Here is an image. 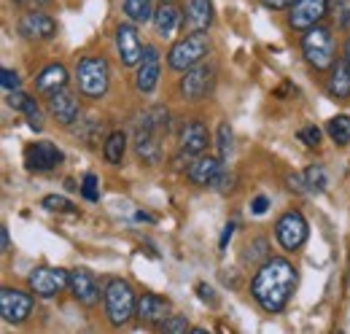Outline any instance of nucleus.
<instances>
[{"instance_id": "nucleus-42", "label": "nucleus", "mask_w": 350, "mask_h": 334, "mask_svg": "<svg viewBox=\"0 0 350 334\" xmlns=\"http://www.w3.org/2000/svg\"><path fill=\"white\" fill-rule=\"evenodd\" d=\"M267 8H272V11H283V8H291V3L294 0H262Z\"/></svg>"}, {"instance_id": "nucleus-43", "label": "nucleus", "mask_w": 350, "mask_h": 334, "mask_svg": "<svg viewBox=\"0 0 350 334\" xmlns=\"http://www.w3.org/2000/svg\"><path fill=\"white\" fill-rule=\"evenodd\" d=\"M0 240H3V253L11 250V240H8V229H5V227L0 229Z\"/></svg>"}, {"instance_id": "nucleus-21", "label": "nucleus", "mask_w": 350, "mask_h": 334, "mask_svg": "<svg viewBox=\"0 0 350 334\" xmlns=\"http://www.w3.org/2000/svg\"><path fill=\"white\" fill-rule=\"evenodd\" d=\"M167 313H170V302L157 294H143V299L137 302V318L146 324H159L167 318Z\"/></svg>"}, {"instance_id": "nucleus-40", "label": "nucleus", "mask_w": 350, "mask_h": 334, "mask_svg": "<svg viewBox=\"0 0 350 334\" xmlns=\"http://www.w3.org/2000/svg\"><path fill=\"white\" fill-rule=\"evenodd\" d=\"M197 294H200V299H202V302H208V305H216V302H219V299L213 296V289H211V286H205V283H200V286H197Z\"/></svg>"}, {"instance_id": "nucleus-26", "label": "nucleus", "mask_w": 350, "mask_h": 334, "mask_svg": "<svg viewBox=\"0 0 350 334\" xmlns=\"http://www.w3.org/2000/svg\"><path fill=\"white\" fill-rule=\"evenodd\" d=\"M124 16L135 25H143V22L154 19L151 0H124Z\"/></svg>"}, {"instance_id": "nucleus-30", "label": "nucleus", "mask_w": 350, "mask_h": 334, "mask_svg": "<svg viewBox=\"0 0 350 334\" xmlns=\"http://www.w3.org/2000/svg\"><path fill=\"white\" fill-rule=\"evenodd\" d=\"M157 329H159V332H167V334L191 332V329H189V321H186L183 316H167L165 321H159V324H157Z\"/></svg>"}, {"instance_id": "nucleus-19", "label": "nucleus", "mask_w": 350, "mask_h": 334, "mask_svg": "<svg viewBox=\"0 0 350 334\" xmlns=\"http://www.w3.org/2000/svg\"><path fill=\"white\" fill-rule=\"evenodd\" d=\"M154 27H157V36L162 38H173V33L178 30V25H183V11L175 5L173 0H162V5L154 11Z\"/></svg>"}, {"instance_id": "nucleus-7", "label": "nucleus", "mask_w": 350, "mask_h": 334, "mask_svg": "<svg viewBox=\"0 0 350 334\" xmlns=\"http://www.w3.org/2000/svg\"><path fill=\"white\" fill-rule=\"evenodd\" d=\"M275 237H278V243H280L286 250L302 248L307 240L305 216H302L299 210H288V213H283V216L278 218V224H275Z\"/></svg>"}, {"instance_id": "nucleus-33", "label": "nucleus", "mask_w": 350, "mask_h": 334, "mask_svg": "<svg viewBox=\"0 0 350 334\" xmlns=\"http://www.w3.org/2000/svg\"><path fill=\"white\" fill-rule=\"evenodd\" d=\"M219 157L221 159H226L229 154H232V127L226 125V122H221L219 125Z\"/></svg>"}, {"instance_id": "nucleus-45", "label": "nucleus", "mask_w": 350, "mask_h": 334, "mask_svg": "<svg viewBox=\"0 0 350 334\" xmlns=\"http://www.w3.org/2000/svg\"><path fill=\"white\" fill-rule=\"evenodd\" d=\"M345 62H348V68H350V38H348V43H345V57H342Z\"/></svg>"}, {"instance_id": "nucleus-24", "label": "nucleus", "mask_w": 350, "mask_h": 334, "mask_svg": "<svg viewBox=\"0 0 350 334\" xmlns=\"http://www.w3.org/2000/svg\"><path fill=\"white\" fill-rule=\"evenodd\" d=\"M38 92H44V94H54V92H59V89H65L68 86V70L62 68V65H49L44 68L41 73H38Z\"/></svg>"}, {"instance_id": "nucleus-6", "label": "nucleus", "mask_w": 350, "mask_h": 334, "mask_svg": "<svg viewBox=\"0 0 350 334\" xmlns=\"http://www.w3.org/2000/svg\"><path fill=\"white\" fill-rule=\"evenodd\" d=\"M76 84L79 92L87 97H103L111 84V68L105 57H84L76 68Z\"/></svg>"}, {"instance_id": "nucleus-41", "label": "nucleus", "mask_w": 350, "mask_h": 334, "mask_svg": "<svg viewBox=\"0 0 350 334\" xmlns=\"http://www.w3.org/2000/svg\"><path fill=\"white\" fill-rule=\"evenodd\" d=\"M232 235H234V224L229 221L226 227H224V232H221V250H226V246H229V240H232Z\"/></svg>"}, {"instance_id": "nucleus-5", "label": "nucleus", "mask_w": 350, "mask_h": 334, "mask_svg": "<svg viewBox=\"0 0 350 334\" xmlns=\"http://www.w3.org/2000/svg\"><path fill=\"white\" fill-rule=\"evenodd\" d=\"M208 51H211V38H208L205 33H191V36H186V38H180L178 43L170 46V51H167V65H170L173 70L186 73L189 68L200 65V62L208 57Z\"/></svg>"}, {"instance_id": "nucleus-4", "label": "nucleus", "mask_w": 350, "mask_h": 334, "mask_svg": "<svg viewBox=\"0 0 350 334\" xmlns=\"http://www.w3.org/2000/svg\"><path fill=\"white\" fill-rule=\"evenodd\" d=\"M302 54H305V60L315 70H329L337 62L332 30L329 27H321V25L305 30V36H302Z\"/></svg>"}, {"instance_id": "nucleus-23", "label": "nucleus", "mask_w": 350, "mask_h": 334, "mask_svg": "<svg viewBox=\"0 0 350 334\" xmlns=\"http://www.w3.org/2000/svg\"><path fill=\"white\" fill-rule=\"evenodd\" d=\"M326 89H329V94L337 97V100H348L350 97V68L345 60H340V62L332 65V76H329Z\"/></svg>"}, {"instance_id": "nucleus-8", "label": "nucleus", "mask_w": 350, "mask_h": 334, "mask_svg": "<svg viewBox=\"0 0 350 334\" xmlns=\"http://www.w3.org/2000/svg\"><path fill=\"white\" fill-rule=\"evenodd\" d=\"M30 283V292L36 296H44V299H51L62 292L65 286H70V272L59 270V267H38L30 272L27 278Z\"/></svg>"}, {"instance_id": "nucleus-12", "label": "nucleus", "mask_w": 350, "mask_h": 334, "mask_svg": "<svg viewBox=\"0 0 350 334\" xmlns=\"http://www.w3.org/2000/svg\"><path fill=\"white\" fill-rule=\"evenodd\" d=\"M116 51H119V60H122L124 68L140 65L146 46L140 43V36L135 30V22H124V25L116 27Z\"/></svg>"}, {"instance_id": "nucleus-31", "label": "nucleus", "mask_w": 350, "mask_h": 334, "mask_svg": "<svg viewBox=\"0 0 350 334\" xmlns=\"http://www.w3.org/2000/svg\"><path fill=\"white\" fill-rule=\"evenodd\" d=\"M41 208L51 210V213H73V210H76V205H73L70 200L59 197V194H49V197H44Z\"/></svg>"}, {"instance_id": "nucleus-27", "label": "nucleus", "mask_w": 350, "mask_h": 334, "mask_svg": "<svg viewBox=\"0 0 350 334\" xmlns=\"http://www.w3.org/2000/svg\"><path fill=\"white\" fill-rule=\"evenodd\" d=\"M269 259V243L264 237H254L245 243V250H243V261L245 264H259V261H267Z\"/></svg>"}, {"instance_id": "nucleus-25", "label": "nucleus", "mask_w": 350, "mask_h": 334, "mask_svg": "<svg viewBox=\"0 0 350 334\" xmlns=\"http://www.w3.org/2000/svg\"><path fill=\"white\" fill-rule=\"evenodd\" d=\"M103 154L111 165H122L124 162V154H127V135L124 132H111L103 143Z\"/></svg>"}, {"instance_id": "nucleus-39", "label": "nucleus", "mask_w": 350, "mask_h": 334, "mask_svg": "<svg viewBox=\"0 0 350 334\" xmlns=\"http://www.w3.org/2000/svg\"><path fill=\"white\" fill-rule=\"evenodd\" d=\"M267 208H269V200H267L264 194H259V197L251 203V213H256V216H264V213H267Z\"/></svg>"}, {"instance_id": "nucleus-10", "label": "nucleus", "mask_w": 350, "mask_h": 334, "mask_svg": "<svg viewBox=\"0 0 350 334\" xmlns=\"http://www.w3.org/2000/svg\"><path fill=\"white\" fill-rule=\"evenodd\" d=\"M329 14V0H294L288 8V25L294 30H310Z\"/></svg>"}, {"instance_id": "nucleus-15", "label": "nucleus", "mask_w": 350, "mask_h": 334, "mask_svg": "<svg viewBox=\"0 0 350 334\" xmlns=\"http://www.w3.org/2000/svg\"><path fill=\"white\" fill-rule=\"evenodd\" d=\"M16 30H19V36H25V38H30V41H49V38L57 36V22H54L49 14H44V11L33 8L30 14H25V16L19 19Z\"/></svg>"}, {"instance_id": "nucleus-34", "label": "nucleus", "mask_w": 350, "mask_h": 334, "mask_svg": "<svg viewBox=\"0 0 350 334\" xmlns=\"http://www.w3.org/2000/svg\"><path fill=\"white\" fill-rule=\"evenodd\" d=\"M81 194L87 197L89 203H97L100 200V192H97V175L94 172H87L84 181H81Z\"/></svg>"}, {"instance_id": "nucleus-20", "label": "nucleus", "mask_w": 350, "mask_h": 334, "mask_svg": "<svg viewBox=\"0 0 350 334\" xmlns=\"http://www.w3.org/2000/svg\"><path fill=\"white\" fill-rule=\"evenodd\" d=\"M208 149V127L202 122H189L180 129V151L186 157H200Z\"/></svg>"}, {"instance_id": "nucleus-36", "label": "nucleus", "mask_w": 350, "mask_h": 334, "mask_svg": "<svg viewBox=\"0 0 350 334\" xmlns=\"http://www.w3.org/2000/svg\"><path fill=\"white\" fill-rule=\"evenodd\" d=\"M299 140L305 143V146H318L321 143V129L315 125H307L299 129Z\"/></svg>"}, {"instance_id": "nucleus-35", "label": "nucleus", "mask_w": 350, "mask_h": 334, "mask_svg": "<svg viewBox=\"0 0 350 334\" xmlns=\"http://www.w3.org/2000/svg\"><path fill=\"white\" fill-rule=\"evenodd\" d=\"M334 16L340 27H350V0H337L334 3Z\"/></svg>"}, {"instance_id": "nucleus-44", "label": "nucleus", "mask_w": 350, "mask_h": 334, "mask_svg": "<svg viewBox=\"0 0 350 334\" xmlns=\"http://www.w3.org/2000/svg\"><path fill=\"white\" fill-rule=\"evenodd\" d=\"M25 3H27L30 8H41V5H49L51 0H25Z\"/></svg>"}, {"instance_id": "nucleus-38", "label": "nucleus", "mask_w": 350, "mask_h": 334, "mask_svg": "<svg viewBox=\"0 0 350 334\" xmlns=\"http://www.w3.org/2000/svg\"><path fill=\"white\" fill-rule=\"evenodd\" d=\"M25 103H27V94H25V92H19V89L8 92V105H11V108L22 111V108H25Z\"/></svg>"}, {"instance_id": "nucleus-9", "label": "nucleus", "mask_w": 350, "mask_h": 334, "mask_svg": "<svg viewBox=\"0 0 350 334\" xmlns=\"http://www.w3.org/2000/svg\"><path fill=\"white\" fill-rule=\"evenodd\" d=\"M0 313H3V321H8V324L27 321L30 313H33V294L5 286L0 292Z\"/></svg>"}, {"instance_id": "nucleus-28", "label": "nucleus", "mask_w": 350, "mask_h": 334, "mask_svg": "<svg viewBox=\"0 0 350 334\" xmlns=\"http://www.w3.org/2000/svg\"><path fill=\"white\" fill-rule=\"evenodd\" d=\"M329 138L337 143V146H345L350 143V116H334L329 125H326Z\"/></svg>"}, {"instance_id": "nucleus-13", "label": "nucleus", "mask_w": 350, "mask_h": 334, "mask_svg": "<svg viewBox=\"0 0 350 334\" xmlns=\"http://www.w3.org/2000/svg\"><path fill=\"white\" fill-rule=\"evenodd\" d=\"M213 65H194V68H189L186 73H183V79H180V94H183V100H191V103H197V100H202L205 94H208V89H211V84H213Z\"/></svg>"}, {"instance_id": "nucleus-29", "label": "nucleus", "mask_w": 350, "mask_h": 334, "mask_svg": "<svg viewBox=\"0 0 350 334\" xmlns=\"http://www.w3.org/2000/svg\"><path fill=\"white\" fill-rule=\"evenodd\" d=\"M305 186L307 192H312V194H321L326 186H329V178H326V170L323 165H310L305 170Z\"/></svg>"}, {"instance_id": "nucleus-1", "label": "nucleus", "mask_w": 350, "mask_h": 334, "mask_svg": "<svg viewBox=\"0 0 350 334\" xmlns=\"http://www.w3.org/2000/svg\"><path fill=\"white\" fill-rule=\"evenodd\" d=\"M297 289V270L288 259H267L251 281V294L267 313H280Z\"/></svg>"}, {"instance_id": "nucleus-22", "label": "nucleus", "mask_w": 350, "mask_h": 334, "mask_svg": "<svg viewBox=\"0 0 350 334\" xmlns=\"http://www.w3.org/2000/svg\"><path fill=\"white\" fill-rule=\"evenodd\" d=\"M224 172V165H221V157H202L197 159L191 170H189V178L197 183V186H213V181Z\"/></svg>"}, {"instance_id": "nucleus-11", "label": "nucleus", "mask_w": 350, "mask_h": 334, "mask_svg": "<svg viewBox=\"0 0 350 334\" xmlns=\"http://www.w3.org/2000/svg\"><path fill=\"white\" fill-rule=\"evenodd\" d=\"M213 0H186L183 5V33L191 36V33H208L211 25H213Z\"/></svg>"}, {"instance_id": "nucleus-18", "label": "nucleus", "mask_w": 350, "mask_h": 334, "mask_svg": "<svg viewBox=\"0 0 350 334\" xmlns=\"http://www.w3.org/2000/svg\"><path fill=\"white\" fill-rule=\"evenodd\" d=\"M70 292L73 296L81 302V305H97V299H100V289H97V281H94V275L84 270V267H76L73 272H70Z\"/></svg>"}, {"instance_id": "nucleus-3", "label": "nucleus", "mask_w": 350, "mask_h": 334, "mask_svg": "<svg viewBox=\"0 0 350 334\" xmlns=\"http://www.w3.org/2000/svg\"><path fill=\"white\" fill-rule=\"evenodd\" d=\"M103 299H105V316L113 326L130 324L132 316L137 313V299L127 281H108Z\"/></svg>"}, {"instance_id": "nucleus-16", "label": "nucleus", "mask_w": 350, "mask_h": 334, "mask_svg": "<svg viewBox=\"0 0 350 334\" xmlns=\"http://www.w3.org/2000/svg\"><path fill=\"white\" fill-rule=\"evenodd\" d=\"M49 114H51L59 125L70 127L79 119V114H81L79 97H76L73 92H68V89H59V92L49 94Z\"/></svg>"}, {"instance_id": "nucleus-37", "label": "nucleus", "mask_w": 350, "mask_h": 334, "mask_svg": "<svg viewBox=\"0 0 350 334\" xmlns=\"http://www.w3.org/2000/svg\"><path fill=\"white\" fill-rule=\"evenodd\" d=\"M0 84H3L5 92H14V89H19V76H16L14 70L3 68V70H0Z\"/></svg>"}, {"instance_id": "nucleus-17", "label": "nucleus", "mask_w": 350, "mask_h": 334, "mask_svg": "<svg viewBox=\"0 0 350 334\" xmlns=\"http://www.w3.org/2000/svg\"><path fill=\"white\" fill-rule=\"evenodd\" d=\"M25 162H27L30 170L46 172V170H54L57 165H62V151H59L54 143H49V140H38V143L27 146Z\"/></svg>"}, {"instance_id": "nucleus-2", "label": "nucleus", "mask_w": 350, "mask_h": 334, "mask_svg": "<svg viewBox=\"0 0 350 334\" xmlns=\"http://www.w3.org/2000/svg\"><path fill=\"white\" fill-rule=\"evenodd\" d=\"M170 116L165 108H148L135 122V154L146 165H157L162 159V140L167 138Z\"/></svg>"}, {"instance_id": "nucleus-32", "label": "nucleus", "mask_w": 350, "mask_h": 334, "mask_svg": "<svg viewBox=\"0 0 350 334\" xmlns=\"http://www.w3.org/2000/svg\"><path fill=\"white\" fill-rule=\"evenodd\" d=\"M25 116H27V125L33 127L36 132H41L44 129V116H41V108H38V103L33 100V97H27V103H25Z\"/></svg>"}, {"instance_id": "nucleus-14", "label": "nucleus", "mask_w": 350, "mask_h": 334, "mask_svg": "<svg viewBox=\"0 0 350 334\" xmlns=\"http://www.w3.org/2000/svg\"><path fill=\"white\" fill-rule=\"evenodd\" d=\"M159 73H162V54L157 46H146L143 51V60L137 65V73H135V86L137 92L143 94H151L159 84Z\"/></svg>"}]
</instances>
